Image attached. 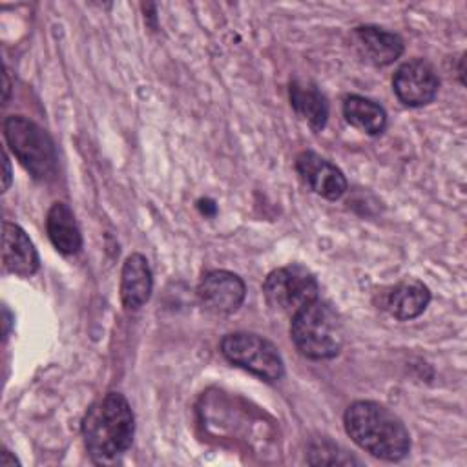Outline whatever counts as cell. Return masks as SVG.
Segmentation results:
<instances>
[{"instance_id": "cell-6", "label": "cell", "mask_w": 467, "mask_h": 467, "mask_svg": "<svg viewBox=\"0 0 467 467\" xmlns=\"http://www.w3.org/2000/svg\"><path fill=\"white\" fill-rule=\"evenodd\" d=\"M263 292L272 308L290 316L319 299L317 279L301 265L272 270L263 283Z\"/></svg>"}, {"instance_id": "cell-18", "label": "cell", "mask_w": 467, "mask_h": 467, "mask_svg": "<svg viewBox=\"0 0 467 467\" xmlns=\"http://www.w3.org/2000/svg\"><path fill=\"white\" fill-rule=\"evenodd\" d=\"M0 465L2 467H15V465H18V460L15 456H11L7 449H4L2 451V458H0Z\"/></svg>"}, {"instance_id": "cell-7", "label": "cell", "mask_w": 467, "mask_h": 467, "mask_svg": "<svg viewBox=\"0 0 467 467\" xmlns=\"http://www.w3.org/2000/svg\"><path fill=\"white\" fill-rule=\"evenodd\" d=\"M440 88V78L436 69L421 58H412L403 62L394 77L392 89L400 102L410 108H421L434 100Z\"/></svg>"}, {"instance_id": "cell-12", "label": "cell", "mask_w": 467, "mask_h": 467, "mask_svg": "<svg viewBox=\"0 0 467 467\" xmlns=\"http://www.w3.org/2000/svg\"><path fill=\"white\" fill-rule=\"evenodd\" d=\"M153 275L148 259L142 254L126 257L120 274V299L126 310H139L151 296Z\"/></svg>"}, {"instance_id": "cell-17", "label": "cell", "mask_w": 467, "mask_h": 467, "mask_svg": "<svg viewBox=\"0 0 467 467\" xmlns=\"http://www.w3.org/2000/svg\"><path fill=\"white\" fill-rule=\"evenodd\" d=\"M11 184V164H9V157L4 151V192L9 188Z\"/></svg>"}, {"instance_id": "cell-9", "label": "cell", "mask_w": 467, "mask_h": 467, "mask_svg": "<svg viewBox=\"0 0 467 467\" xmlns=\"http://www.w3.org/2000/svg\"><path fill=\"white\" fill-rule=\"evenodd\" d=\"M296 170L312 192L328 201H337L347 192L343 171L316 151H301L296 157Z\"/></svg>"}, {"instance_id": "cell-8", "label": "cell", "mask_w": 467, "mask_h": 467, "mask_svg": "<svg viewBox=\"0 0 467 467\" xmlns=\"http://www.w3.org/2000/svg\"><path fill=\"white\" fill-rule=\"evenodd\" d=\"M197 296L206 310L226 316L235 312L243 305L246 286L244 281L234 272L212 270L201 279L197 286Z\"/></svg>"}, {"instance_id": "cell-15", "label": "cell", "mask_w": 467, "mask_h": 467, "mask_svg": "<svg viewBox=\"0 0 467 467\" xmlns=\"http://www.w3.org/2000/svg\"><path fill=\"white\" fill-rule=\"evenodd\" d=\"M431 301L429 288L418 279L400 281L390 288L385 299V308L400 321H409L423 314Z\"/></svg>"}, {"instance_id": "cell-1", "label": "cell", "mask_w": 467, "mask_h": 467, "mask_svg": "<svg viewBox=\"0 0 467 467\" xmlns=\"http://www.w3.org/2000/svg\"><path fill=\"white\" fill-rule=\"evenodd\" d=\"M343 423L350 440L379 460L400 462L410 451L409 429L400 416L378 401L350 403L343 414Z\"/></svg>"}, {"instance_id": "cell-11", "label": "cell", "mask_w": 467, "mask_h": 467, "mask_svg": "<svg viewBox=\"0 0 467 467\" xmlns=\"http://www.w3.org/2000/svg\"><path fill=\"white\" fill-rule=\"evenodd\" d=\"M2 263L7 272L20 277L33 275L40 266L38 252L29 235L9 221L2 226Z\"/></svg>"}, {"instance_id": "cell-5", "label": "cell", "mask_w": 467, "mask_h": 467, "mask_svg": "<svg viewBox=\"0 0 467 467\" xmlns=\"http://www.w3.org/2000/svg\"><path fill=\"white\" fill-rule=\"evenodd\" d=\"M223 356L265 381H277L285 376V363L277 347L254 332H232L221 339Z\"/></svg>"}, {"instance_id": "cell-3", "label": "cell", "mask_w": 467, "mask_h": 467, "mask_svg": "<svg viewBox=\"0 0 467 467\" xmlns=\"http://www.w3.org/2000/svg\"><path fill=\"white\" fill-rule=\"evenodd\" d=\"M290 337L308 359L336 358L345 345V328L337 312L325 301H312L292 316Z\"/></svg>"}, {"instance_id": "cell-4", "label": "cell", "mask_w": 467, "mask_h": 467, "mask_svg": "<svg viewBox=\"0 0 467 467\" xmlns=\"http://www.w3.org/2000/svg\"><path fill=\"white\" fill-rule=\"evenodd\" d=\"M5 140L20 164L35 179H49L57 170V150L49 133L22 115H11L4 122Z\"/></svg>"}, {"instance_id": "cell-2", "label": "cell", "mask_w": 467, "mask_h": 467, "mask_svg": "<svg viewBox=\"0 0 467 467\" xmlns=\"http://www.w3.org/2000/svg\"><path fill=\"white\" fill-rule=\"evenodd\" d=\"M135 434V416L120 392H108L89 405L82 420V438L89 456L102 463L122 456Z\"/></svg>"}, {"instance_id": "cell-14", "label": "cell", "mask_w": 467, "mask_h": 467, "mask_svg": "<svg viewBox=\"0 0 467 467\" xmlns=\"http://www.w3.org/2000/svg\"><path fill=\"white\" fill-rule=\"evenodd\" d=\"M290 106L314 131L325 128L328 119V102L316 84L308 80H292L288 88Z\"/></svg>"}, {"instance_id": "cell-16", "label": "cell", "mask_w": 467, "mask_h": 467, "mask_svg": "<svg viewBox=\"0 0 467 467\" xmlns=\"http://www.w3.org/2000/svg\"><path fill=\"white\" fill-rule=\"evenodd\" d=\"M343 115L350 126L367 135H379L387 126L385 109L378 102L359 95H348L345 99Z\"/></svg>"}, {"instance_id": "cell-10", "label": "cell", "mask_w": 467, "mask_h": 467, "mask_svg": "<svg viewBox=\"0 0 467 467\" xmlns=\"http://www.w3.org/2000/svg\"><path fill=\"white\" fill-rule=\"evenodd\" d=\"M350 42L361 60L383 67L398 60L403 53L400 35L376 26H359L350 33Z\"/></svg>"}, {"instance_id": "cell-13", "label": "cell", "mask_w": 467, "mask_h": 467, "mask_svg": "<svg viewBox=\"0 0 467 467\" xmlns=\"http://www.w3.org/2000/svg\"><path fill=\"white\" fill-rule=\"evenodd\" d=\"M46 230L51 244L64 255L82 248V234L73 210L66 202H53L46 215Z\"/></svg>"}]
</instances>
